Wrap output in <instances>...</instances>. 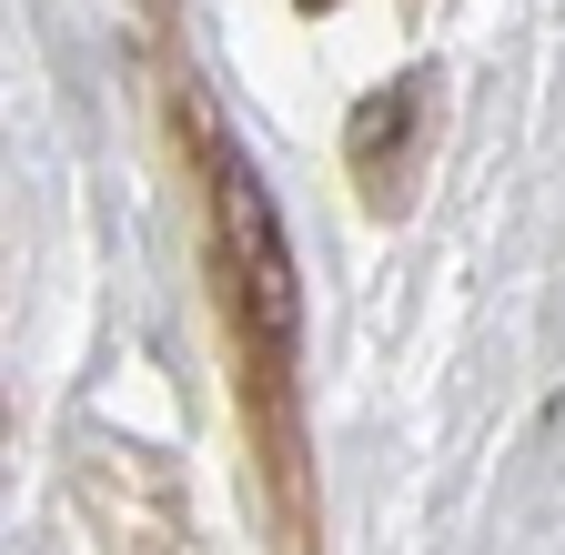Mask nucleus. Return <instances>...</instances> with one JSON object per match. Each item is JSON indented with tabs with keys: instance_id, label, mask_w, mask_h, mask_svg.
Here are the masks:
<instances>
[{
	"instance_id": "obj_1",
	"label": "nucleus",
	"mask_w": 565,
	"mask_h": 555,
	"mask_svg": "<svg viewBox=\"0 0 565 555\" xmlns=\"http://www.w3.org/2000/svg\"><path fill=\"white\" fill-rule=\"evenodd\" d=\"M192 182H202V273H212V313H223V354H233V394H243V445H253V484L273 505L282 555H313V455H303V303H294V243L263 172L212 131L202 92L172 82L162 92Z\"/></svg>"
},
{
	"instance_id": "obj_2",
	"label": "nucleus",
	"mask_w": 565,
	"mask_h": 555,
	"mask_svg": "<svg viewBox=\"0 0 565 555\" xmlns=\"http://www.w3.org/2000/svg\"><path fill=\"white\" fill-rule=\"evenodd\" d=\"M343 172H353V192H364V213H384V223L414 202V172H424V82H384L374 102H353Z\"/></svg>"
}]
</instances>
